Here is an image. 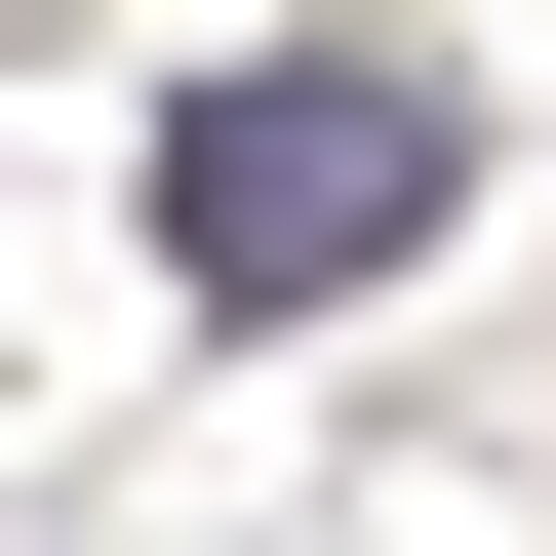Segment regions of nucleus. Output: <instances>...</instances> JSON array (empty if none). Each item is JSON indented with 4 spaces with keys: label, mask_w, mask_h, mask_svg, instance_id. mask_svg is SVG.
Here are the masks:
<instances>
[{
    "label": "nucleus",
    "mask_w": 556,
    "mask_h": 556,
    "mask_svg": "<svg viewBox=\"0 0 556 556\" xmlns=\"http://www.w3.org/2000/svg\"><path fill=\"white\" fill-rule=\"evenodd\" d=\"M438 199H477V119L397 80V40H239V80L160 119V278L199 318H318V278H397Z\"/></svg>",
    "instance_id": "obj_1"
}]
</instances>
